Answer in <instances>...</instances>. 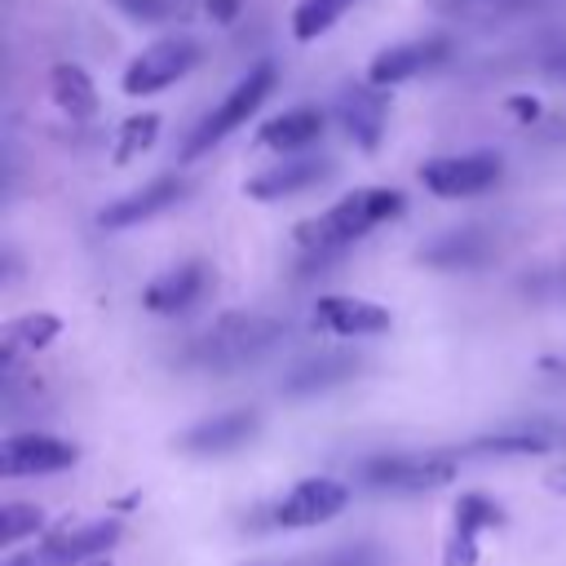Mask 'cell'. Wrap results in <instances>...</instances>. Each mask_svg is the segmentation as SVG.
<instances>
[{"instance_id": "1", "label": "cell", "mask_w": 566, "mask_h": 566, "mask_svg": "<svg viewBox=\"0 0 566 566\" xmlns=\"http://www.w3.org/2000/svg\"><path fill=\"white\" fill-rule=\"evenodd\" d=\"M402 208H407V195L394 190V186H358V190L340 195L327 212H318V217H310V221L296 226V248L310 256L305 270H314V265L323 270L349 243H358L376 226L402 217Z\"/></svg>"}, {"instance_id": "2", "label": "cell", "mask_w": 566, "mask_h": 566, "mask_svg": "<svg viewBox=\"0 0 566 566\" xmlns=\"http://www.w3.org/2000/svg\"><path fill=\"white\" fill-rule=\"evenodd\" d=\"M287 336L283 318L270 314H221L212 327H203L186 349L181 363L199 371H234L243 363H256Z\"/></svg>"}, {"instance_id": "3", "label": "cell", "mask_w": 566, "mask_h": 566, "mask_svg": "<svg viewBox=\"0 0 566 566\" xmlns=\"http://www.w3.org/2000/svg\"><path fill=\"white\" fill-rule=\"evenodd\" d=\"M274 62H256V66H248V75L203 115V124L186 137V146H181V159H199V155H208L212 146H221L234 128H243L252 115H256V106L274 93Z\"/></svg>"}, {"instance_id": "4", "label": "cell", "mask_w": 566, "mask_h": 566, "mask_svg": "<svg viewBox=\"0 0 566 566\" xmlns=\"http://www.w3.org/2000/svg\"><path fill=\"white\" fill-rule=\"evenodd\" d=\"M203 57V44L195 35H164L155 44H146L119 75V88L128 97H150V93H164L168 84L186 80Z\"/></svg>"}, {"instance_id": "5", "label": "cell", "mask_w": 566, "mask_h": 566, "mask_svg": "<svg viewBox=\"0 0 566 566\" xmlns=\"http://www.w3.org/2000/svg\"><path fill=\"white\" fill-rule=\"evenodd\" d=\"M504 164L495 150H469V155H438L420 164V186L438 199H473L500 181Z\"/></svg>"}, {"instance_id": "6", "label": "cell", "mask_w": 566, "mask_h": 566, "mask_svg": "<svg viewBox=\"0 0 566 566\" xmlns=\"http://www.w3.org/2000/svg\"><path fill=\"white\" fill-rule=\"evenodd\" d=\"M363 478L380 491H433L455 478V460L442 451H416V455H376L363 464Z\"/></svg>"}, {"instance_id": "7", "label": "cell", "mask_w": 566, "mask_h": 566, "mask_svg": "<svg viewBox=\"0 0 566 566\" xmlns=\"http://www.w3.org/2000/svg\"><path fill=\"white\" fill-rule=\"evenodd\" d=\"M447 57H451V40H447V35H420V40L389 44V49H380V53L367 62V84H371V88H389V84L416 80V75L442 66Z\"/></svg>"}, {"instance_id": "8", "label": "cell", "mask_w": 566, "mask_h": 566, "mask_svg": "<svg viewBox=\"0 0 566 566\" xmlns=\"http://www.w3.org/2000/svg\"><path fill=\"white\" fill-rule=\"evenodd\" d=\"M349 504V486L336 478H301L279 504H274V526H323L336 513H345Z\"/></svg>"}, {"instance_id": "9", "label": "cell", "mask_w": 566, "mask_h": 566, "mask_svg": "<svg viewBox=\"0 0 566 566\" xmlns=\"http://www.w3.org/2000/svg\"><path fill=\"white\" fill-rule=\"evenodd\" d=\"M186 190H190L186 177L159 172V177H150L146 186H137V190L119 195L115 203H106V208L97 212V226H102V230H128V226H137V221H150V217L168 212L177 199H186Z\"/></svg>"}, {"instance_id": "10", "label": "cell", "mask_w": 566, "mask_h": 566, "mask_svg": "<svg viewBox=\"0 0 566 566\" xmlns=\"http://www.w3.org/2000/svg\"><path fill=\"white\" fill-rule=\"evenodd\" d=\"M75 447L53 433H13L0 442V473L4 478H35V473H57L75 464Z\"/></svg>"}, {"instance_id": "11", "label": "cell", "mask_w": 566, "mask_h": 566, "mask_svg": "<svg viewBox=\"0 0 566 566\" xmlns=\"http://www.w3.org/2000/svg\"><path fill=\"white\" fill-rule=\"evenodd\" d=\"M389 323H394L389 310L376 301H363V296L332 292V296L314 301V327H323L332 336H380V332H389Z\"/></svg>"}, {"instance_id": "12", "label": "cell", "mask_w": 566, "mask_h": 566, "mask_svg": "<svg viewBox=\"0 0 566 566\" xmlns=\"http://www.w3.org/2000/svg\"><path fill=\"white\" fill-rule=\"evenodd\" d=\"M332 177V159L327 155H292L256 177H248V199H261V203H274V199H287V195H301L310 186H323Z\"/></svg>"}, {"instance_id": "13", "label": "cell", "mask_w": 566, "mask_h": 566, "mask_svg": "<svg viewBox=\"0 0 566 566\" xmlns=\"http://www.w3.org/2000/svg\"><path fill=\"white\" fill-rule=\"evenodd\" d=\"M491 256H495V234L482 226L442 230L420 248V265H433V270H478Z\"/></svg>"}, {"instance_id": "14", "label": "cell", "mask_w": 566, "mask_h": 566, "mask_svg": "<svg viewBox=\"0 0 566 566\" xmlns=\"http://www.w3.org/2000/svg\"><path fill=\"white\" fill-rule=\"evenodd\" d=\"M115 535H119V522H93V526L49 539L44 548H31L27 557H9L4 566H80V562L97 557L102 548H111Z\"/></svg>"}, {"instance_id": "15", "label": "cell", "mask_w": 566, "mask_h": 566, "mask_svg": "<svg viewBox=\"0 0 566 566\" xmlns=\"http://www.w3.org/2000/svg\"><path fill=\"white\" fill-rule=\"evenodd\" d=\"M336 119H340V128L349 133V142H354L363 155H376V146H380V137H385V97H380V88H371V84H349V88H340Z\"/></svg>"}, {"instance_id": "16", "label": "cell", "mask_w": 566, "mask_h": 566, "mask_svg": "<svg viewBox=\"0 0 566 566\" xmlns=\"http://www.w3.org/2000/svg\"><path fill=\"white\" fill-rule=\"evenodd\" d=\"M252 433H256V411L252 407H234V411H221V416H208V420L190 424L177 438V447L190 451V455H226V451L243 447Z\"/></svg>"}, {"instance_id": "17", "label": "cell", "mask_w": 566, "mask_h": 566, "mask_svg": "<svg viewBox=\"0 0 566 566\" xmlns=\"http://www.w3.org/2000/svg\"><path fill=\"white\" fill-rule=\"evenodd\" d=\"M203 283H208V265H203L199 256L177 261L172 270H164V274H155V279L146 283L142 305H146L150 314H181V310H190V305L199 301Z\"/></svg>"}, {"instance_id": "18", "label": "cell", "mask_w": 566, "mask_h": 566, "mask_svg": "<svg viewBox=\"0 0 566 566\" xmlns=\"http://www.w3.org/2000/svg\"><path fill=\"white\" fill-rule=\"evenodd\" d=\"M323 128H327V115L318 106H292L256 128V146L279 150V155H301L323 137Z\"/></svg>"}, {"instance_id": "19", "label": "cell", "mask_w": 566, "mask_h": 566, "mask_svg": "<svg viewBox=\"0 0 566 566\" xmlns=\"http://www.w3.org/2000/svg\"><path fill=\"white\" fill-rule=\"evenodd\" d=\"M354 371H358V358L332 349V354H318V358L296 363V367L283 376V394H292V398H310V394H323V389L349 380Z\"/></svg>"}, {"instance_id": "20", "label": "cell", "mask_w": 566, "mask_h": 566, "mask_svg": "<svg viewBox=\"0 0 566 566\" xmlns=\"http://www.w3.org/2000/svg\"><path fill=\"white\" fill-rule=\"evenodd\" d=\"M49 97H53V106H62L71 119H88V115L97 111V88H93L88 71L75 66V62H57V66L49 71Z\"/></svg>"}, {"instance_id": "21", "label": "cell", "mask_w": 566, "mask_h": 566, "mask_svg": "<svg viewBox=\"0 0 566 566\" xmlns=\"http://www.w3.org/2000/svg\"><path fill=\"white\" fill-rule=\"evenodd\" d=\"M349 9H354V0H296V9H292V40H301V44L318 40Z\"/></svg>"}, {"instance_id": "22", "label": "cell", "mask_w": 566, "mask_h": 566, "mask_svg": "<svg viewBox=\"0 0 566 566\" xmlns=\"http://www.w3.org/2000/svg\"><path fill=\"white\" fill-rule=\"evenodd\" d=\"M155 137H159V115H155V111H137V115H128V119L119 124L115 146H111V159H115V164H128V159L146 155V150L155 146Z\"/></svg>"}, {"instance_id": "23", "label": "cell", "mask_w": 566, "mask_h": 566, "mask_svg": "<svg viewBox=\"0 0 566 566\" xmlns=\"http://www.w3.org/2000/svg\"><path fill=\"white\" fill-rule=\"evenodd\" d=\"M57 332H62V318L49 314V310H40V314H22V318H13L4 340H9V349H44Z\"/></svg>"}, {"instance_id": "24", "label": "cell", "mask_w": 566, "mask_h": 566, "mask_svg": "<svg viewBox=\"0 0 566 566\" xmlns=\"http://www.w3.org/2000/svg\"><path fill=\"white\" fill-rule=\"evenodd\" d=\"M553 442L544 433H491V438H478L469 442V451L478 455H544Z\"/></svg>"}, {"instance_id": "25", "label": "cell", "mask_w": 566, "mask_h": 566, "mask_svg": "<svg viewBox=\"0 0 566 566\" xmlns=\"http://www.w3.org/2000/svg\"><path fill=\"white\" fill-rule=\"evenodd\" d=\"M44 526V513L35 509V504H4L0 509V539L13 548V544H22L27 535H35Z\"/></svg>"}, {"instance_id": "26", "label": "cell", "mask_w": 566, "mask_h": 566, "mask_svg": "<svg viewBox=\"0 0 566 566\" xmlns=\"http://www.w3.org/2000/svg\"><path fill=\"white\" fill-rule=\"evenodd\" d=\"M522 292L531 301H562L566 296V261H553L544 270H531L522 274Z\"/></svg>"}, {"instance_id": "27", "label": "cell", "mask_w": 566, "mask_h": 566, "mask_svg": "<svg viewBox=\"0 0 566 566\" xmlns=\"http://www.w3.org/2000/svg\"><path fill=\"white\" fill-rule=\"evenodd\" d=\"M124 18H133V22H172V18H181V0H111Z\"/></svg>"}, {"instance_id": "28", "label": "cell", "mask_w": 566, "mask_h": 566, "mask_svg": "<svg viewBox=\"0 0 566 566\" xmlns=\"http://www.w3.org/2000/svg\"><path fill=\"white\" fill-rule=\"evenodd\" d=\"M455 513H460L455 526H460V531H473V535H478L482 526H495V517H500V509H495L486 495H464Z\"/></svg>"}, {"instance_id": "29", "label": "cell", "mask_w": 566, "mask_h": 566, "mask_svg": "<svg viewBox=\"0 0 566 566\" xmlns=\"http://www.w3.org/2000/svg\"><path fill=\"white\" fill-rule=\"evenodd\" d=\"M287 566H367L358 553L340 548V553H327V557H310V562H287Z\"/></svg>"}, {"instance_id": "30", "label": "cell", "mask_w": 566, "mask_h": 566, "mask_svg": "<svg viewBox=\"0 0 566 566\" xmlns=\"http://www.w3.org/2000/svg\"><path fill=\"white\" fill-rule=\"evenodd\" d=\"M504 111H509L513 119H539V102L526 97V93H513V97L504 102Z\"/></svg>"}, {"instance_id": "31", "label": "cell", "mask_w": 566, "mask_h": 566, "mask_svg": "<svg viewBox=\"0 0 566 566\" xmlns=\"http://www.w3.org/2000/svg\"><path fill=\"white\" fill-rule=\"evenodd\" d=\"M239 9H243V0H208V18H212V22H221V27H226V22H234V18H239Z\"/></svg>"}, {"instance_id": "32", "label": "cell", "mask_w": 566, "mask_h": 566, "mask_svg": "<svg viewBox=\"0 0 566 566\" xmlns=\"http://www.w3.org/2000/svg\"><path fill=\"white\" fill-rule=\"evenodd\" d=\"M544 75L566 80V49H557V53H548V57H544Z\"/></svg>"}, {"instance_id": "33", "label": "cell", "mask_w": 566, "mask_h": 566, "mask_svg": "<svg viewBox=\"0 0 566 566\" xmlns=\"http://www.w3.org/2000/svg\"><path fill=\"white\" fill-rule=\"evenodd\" d=\"M548 486H553V491H557V495H566V464H562V469H553V473H548Z\"/></svg>"}, {"instance_id": "34", "label": "cell", "mask_w": 566, "mask_h": 566, "mask_svg": "<svg viewBox=\"0 0 566 566\" xmlns=\"http://www.w3.org/2000/svg\"><path fill=\"white\" fill-rule=\"evenodd\" d=\"M469 4H478V0H438V9H469Z\"/></svg>"}]
</instances>
